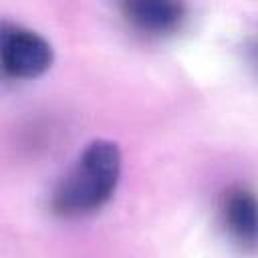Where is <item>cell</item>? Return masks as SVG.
Returning a JSON list of instances; mask_svg holds the SVG:
<instances>
[{
    "instance_id": "6da1fadb",
    "label": "cell",
    "mask_w": 258,
    "mask_h": 258,
    "mask_svg": "<svg viewBox=\"0 0 258 258\" xmlns=\"http://www.w3.org/2000/svg\"><path fill=\"white\" fill-rule=\"evenodd\" d=\"M121 149L111 139L91 141L56 183L50 208L62 218L89 216L101 210L121 179Z\"/></svg>"
},
{
    "instance_id": "3957f363",
    "label": "cell",
    "mask_w": 258,
    "mask_h": 258,
    "mask_svg": "<svg viewBox=\"0 0 258 258\" xmlns=\"http://www.w3.org/2000/svg\"><path fill=\"white\" fill-rule=\"evenodd\" d=\"M127 22L147 34H165L179 26L185 16V8L179 2L169 0H135L121 6Z\"/></svg>"
},
{
    "instance_id": "277c9868",
    "label": "cell",
    "mask_w": 258,
    "mask_h": 258,
    "mask_svg": "<svg viewBox=\"0 0 258 258\" xmlns=\"http://www.w3.org/2000/svg\"><path fill=\"white\" fill-rule=\"evenodd\" d=\"M222 222L228 234L242 246L254 248L256 244V198L250 189H228L220 206Z\"/></svg>"
},
{
    "instance_id": "7a4b0ae2",
    "label": "cell",
    "mask_w": 258,
    "mask_h": 258,
    "mask_svg": "<svg viewBox=\"0 0 258 258\" xmlns=\"http://www.w3.org/2000/svg\"><path fill=\"white\" fill-rule=\"evenodd\" d=\"M54 60L50 42L18 22L0 20V71L8 79L30 81L42 77Z\"/></svg>"
}]
</instances>
